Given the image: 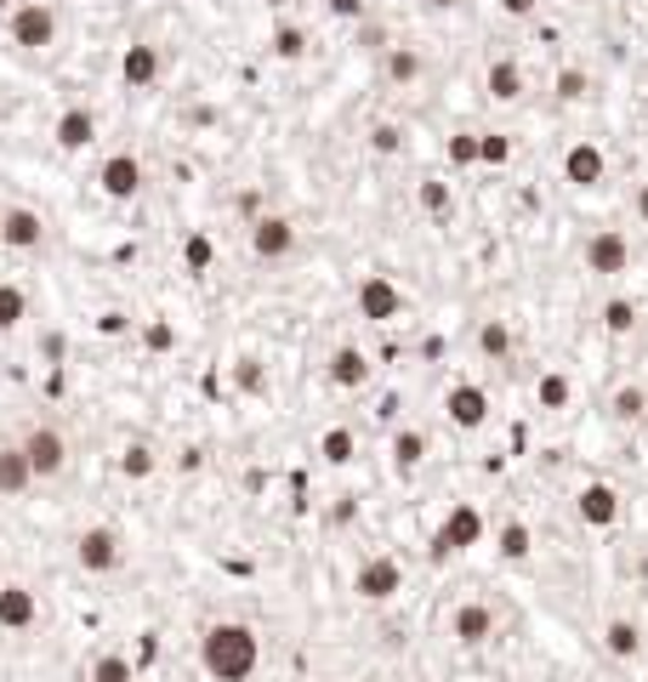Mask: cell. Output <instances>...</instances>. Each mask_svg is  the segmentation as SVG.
Returning a JSON list of instances; mask_svg holds the SVG:
<instances>
[{"instance_id":"ee69618b","label":"cell","mask_w":648,"mask_h":682,"mask_svg":"<svg viewBox=\"0 0 648 682\" xmlns=\"http://www.w3.org/2000/svg\"><path fill=\"white\" fill-rule=\"evenodd\" d=\"M7 211H12V205H7V199H0V222H7Z\"/></svg>"},{"instance_id":"2e32d148","label":"cell","mask_w":648,"mask_h":682,"mask_svg":"<svg viewBox=\"0 0 648 682\" xmlns=\"http://www.w3.org/2000/svg\"><path fill=\"white\" fill-rule=\"evenodd\" d=\"M41 626V597H34L29 586H0V631H29Z\"/></svg>"},{"instance_id":"ffe728a7","label":"cell","mask_w":648,"mask_h":682,"mask_svg":"<svg viewBox=\"0 0 648 682\" xmlns=\"http://www.w3.org/2000/svg\"><path fill=\"white\" fill-rule=\"evenodd\" d=\"M484 86H490L495 102H518V97H524V68L512 63V57H495L490 75H484Z\"/></svg>"},{"instance_id":"d590c367","label":"cell","mask_w":648,"mask_h":682,"mask_svg":"<svg viewBox=\"0 0 648 682\" xmlns=\"http://www.w3.org/2000/svg\"><path fill=\"white\" fill-rule=\"evenodd\" d=\"M477 160H484V136L455 131V136H450V165H477Z\"/></svg>"},{"instance_id":"e0dca14e","label":"cell","mask_w":648,"mask_h":682,"mask_svg":"<svg viewBox=\"0 0 648 682\" xmlns=\"http://www.w3.org/2000/svg\"><path fill=\"white\" fill-rule=\"evenodd\" d=\"M160 68H165V57H160V46H149V41H136V46L120 52V80H125L131 91H149V86L160 80Z\"/></svg>"},{"instance_id":"4dcf8cb0","label":"cell","mask_w":648,"mask_h":682,"mask_svg":"<svg viewBox=\"0 0 648 682\" xmlns=\"http://www.w3.org/2000/svg\"><path fill=\"white\" fill-rule=\"evenodd\" d=\"M29 319V296L18 285H0V336H12Z\"/></svg>"},{"instance_id":"ac0fdd59","label":"cell","mask_w":648,"mask_h":682,"mask_svg":"<svg viewBox=\"0 0 648 682\" xmlns=\"http://www.w3.org/2000/svg\"><path fill=\"white\" fill-rule=\"evenodd\" d=\"M450 637H455L461 648L490 642V637H495V608H490V603H461V608L450 614Z\"/></svg>"},{"instance_id":"74e56055","label":"cell","mask_w":648,"mask_h":682,"mask_svg":"<svg viewBox=\"0 0 648 682\" xmlns=\"http://www.w3.org/2000/svg\"><path fill=\"white\" fill-rule=\"evenodd\" d=\"M506 160H512V136L484 131V165H506Z\"/></svg>"},{"instance_id":"1f68e13d","label":"cell","mask_w":648,"mask_h":682,"mask_svg":"<svg viewBox=\"0 0 648 682\" xmlns=\"http://www.w3.org/2000/svg\"><path fill=\"white\" fill-rule=\"evenodd\" d=\"M416 199H421V211H427V217H450V211H455L450 183H438V177H427V183L416 188Z\"/></svg>"},{"instance_id":"6da1fadb","label":"cell","mask_w":648,"mask_h":682,"mask_svg":"<svg viewBox=\"0 0 648 682\" xmlns=\"http://www.w3.org/2000/svg\"><path fill=\"white\" fill-rule=\"evenodd\" d=\"M262 666V637L245 620H217L199 637V671L211 682H251Z\"/></svg>"},{"instance_id":"d6a6232c","label":"cell","mask_w":648,"mask_h":682,"mask_svg":"<svg viewBox=\"0 0 648 682\" xmlns=\"http://www.w3.org/2000/svg\"><path fill=\"white\" fill-rule=\"evenodd\" d=\"M267 46H273V57H285V63H296V57L307 52V34H301L296 23H279V29H273V41H267Z\"/></svg>"},{"instance_id":"7c38bea8","label":"cell","mask_w":648,"mask_h":682,"mask_svg":"<svg viewBox=\"0 0 648 682\" xmlns=\"http://www.w3.org/2000/svg\"><path fill=\"white\" fill-rule=\"evenodd\" d=\"M563 183L569 188H603L608 183V154L597 143H574L563 154Z\"/></svg>"},{"instance_id":"52a82bcc","label":"cell","mask_w":648,"mask_h":682,"mask_svg":"<svg viewBox=\"0 0 648 682\" xmlns=\"http://www.w3.org/2000/svg\"><path fill=\"white\" fill-rule=\"evenodd\" d=\"M631 267V239L620 228H597L586 239V273H603V279H614V273Z\"/></svg>"},{"instance_id":"8d00e7d4","label":"cell","mask_w":648,"mask_h":682,"mask_svg":"<svg viewBox=\"0 0 648 682\" xmlns=\"http://www.w3.org/2000/svg\"><path fill=\"white\" fill-rule=\"evenodd\" d=\"M211 256H217L211 233H188V245H183V262H188V273H205V267H211Z\"/></svg>"},{"instance_id":"7bdbcfd3","label":"cell","mask_w":648,"mask_h":682,"mask_svg":"<svg viewBox=\"0 0 648 682\" xmlns=\"http://www.w3.org/2000/svg\"><path fill=\"white\" fill-rule=\"evenodd\" d=\"M631 205H637V217H642V222H648V183H642V188H637V199H631Z\"/></svg>"},{"instance_id":"4316f807","label":"cell","mask_w":648,"mask_h":682,"mask_svg":"<svg viewBox=\"0 0 648 682\" xmlns=\"http://www.w3.org/2000/svg\"><path fill=\"white\" fill-rule=\"evenodd\" d=\"M319 455H325V466H348V461L359 455V438H353L348 427H330V432L319 438Z\"/></svg>"},{"instance_id":"8fae6325","label":"cell","mask_w":648,"mask_h":682,"mask_svg":"<svg viewBox=\"0 0 648 682\" xmlns=\"http://www.w3.org/2000/svg\"><path fill=\"white\" fill-rule=\"evenodd\" d=\"M443 416H450V427H461V432H477L490 421V393L472 387V382H455L443 393Z\"/></svg>"},{"instance_id":"f1b7e54d","label":"cell","mask_w":648,"mask_h":682,"mask_svg":"<svg viewBox=\"0 0 648 682\" xmlns=\"http://www.w3.org/2000/svg\"><path fill=\"white\" fill-rule=\"evenodd\" d=\"M86 682H136V666L125 654H97L86 666Z\"/></svg>"},{"instance_id":"ba28073f","label":"cell","mask_w":648,"mask_h":682,"mask_svg":"<svg viewBox=\"0 0 648 682\" xmlns=\"http://www.w3.org/2000/svg\"><path fill=\"white\" fill-rule=\"evenodd\" d=\"M23 455H29L34 477H57L68 466V438L57 427H29L23 432Z\"/></svg>"},{"instance_id":"5b68a950","label":"cell","mask_w":648,"mask_h":682,"mask_svg":"<svg viewBox=\"0 0 648 682\" xmlns=\"http://www.w3.org/2000/svg\"><path fill=\"white\" fill-rule=\"evenodd\" d=\"M353 592H359V603H393L404 592V563L398 558H364L353 574Z\"/></svg>"},{"instance_id":"484cf974","label":"cell","mask_w":648,"mask_h":682,"mask_svg":"<svg viewBox=\"0 0 648 682\" xmlns=\"http://www.w3.org/2000/svg\"><path fill=\"white\" fill-rule=\"evenodd\" d=\"M569 398H574V387H569L563 370H546L540 382H535V404L540 409H569Z\"/></svg>"},{"instance_id":"f6af8a7d","label":"cell","mask_w":648,"mask_h":682,"mask_svg":"<svg viewBox=\"0 0 648 682\" xmlns=\"http://www.w3.org/2000/svg\"><path fill=\"white\" fill-rule=\"evenodd\" d=\"M432 7H461V0H432Z\"/></svg>"},{"instance_id":"d6986e66","label":"cell","mask_w":648,"mask_h":682,"mask_svg":"<svg viewBox=\"0 0 648 682\" xmlns=\"http://www.w3.org/2000/svg\"><path fill=\"white\" fill-rule=\"evenodd\" d=\"M330 382L348 387V393L364 387V382H370V359H364L359 348H336V353H330Z\"/></svg>"},{"instance_id":"836d02e7","label":"cell","mask_w":648,"mask_h":682,"mask_svg":"<svg viewBox=\"0 0 648 682\" xmlns=\"http://www.w3.org/2000/svg\"><path fill=\"white\" fill-rule=\"evenodd\" d=\"M416 75H421V52H409V46H393V52H387V80L409 86Z\"/></svg>"},{"instance_id":"cb8c5ba5","label":"cell","mask_w":648,"mask_h":682,"mask_svg":"<svg viewBox=\"0 0 648 682\" xmlns=\"http://www.w3.org/2000/svg\"><path fill=\"white\" fill-rule=\"evenodd\" d=\"M421 461H427V438H421L416 427L393 432V466H398V472H416Z\"/></svg>"},{"instance_id":"603a6c76","label":"cell","mask_w":648,"mask_h":682,"mask_svg":"<svg viewBox=\"0 0 648 682\" xmlns=\"http://www.w3.org/2000/svg\"><path fill=\"white\" fill-rule=\"evenodd\" d=\"M154 466H160V455H154V443H143V438L120 450V477H131V484H143Z\"/></svg>"},{"instance_id":"8992f818","label":"cell","mask_w":648,"mask_h":682,"mask_svg":"<svg viewBox=\"0 0 648 682\" xmlns=\"http://www.w3.org/2000/svg\"><path fill=\"white\" fill-rule=\"evenodd\" d=\"M97 188H102V199H136L143 194V160H136L131 148H120V154H109L97 165Z\"/></svg>"},{"instance_id":"b9f144b4","label":"cell","mask_w":648,"mask_h":682,"mask_svg":"<svg viewBox=\"0 0 648 682\" xmlns=\"http://www.w3.org/2000/svg\"><path fill=\"white\" fill-rule=\"evenodd\" d=\"M330 12H336V18H359L364 0H330Z\"/></svg>"},{"instance_id":"f546056e","label":"cell","mask_w":648,"mask_h":682,"mask_svg":"<svg viewBox=\"0 0 648 682\" xmlns=\"http://www.w3.org/2000/svg\"><path fill=\"white\" fill-rule=\"evenodd\" d=\"M603 330H608V336H631V330H637V301L608 296V301H603Z\"/></svg>"},{"instance_id":"4fadbf2b","label":"cell","mask_w":648,"mask_h":682,"mask_svg":"<svg viewBox=\"0 0 648 682\" xmlns=\"http://www.w3.org/2000/svg\"><path fill=\"white\" fill-rule=\"evenodd\" d=\"M52 143H57L63 154H86V148L97 143V114L86 109V102L63 109V114H57V125H52Z\"/></svg>"},{"instance_id":"bcb514c9","label":"cell","mask_w":648,"mask_h":682,"mask_svg":"<svg viewBox=\"0 0 648 682\" xmlns=\"http://www.w3.org/2000/svg\"><path fill=\"white\" fill-rule=\"evenodd\" d=\"M7 7H18V0H0V12H7Z\"/></svg>"},{"instance_id":"30bf717a","label":"cell","mask_w":648,"mask_h":682,"mask_svg":"<svg viewBox=\"0 0 648 682\" xmlns=\"http://www.w3.org/2000/svg\"><path fill=\"white\" fill-rule=\"evenodd\" d=\"M251 251H256L262 262H285V256L296 251V222L279 217V211L256 217V222H251Z\"/></svg>"},{"instance_id":"9a60e30c","label":"cell","mask_w":648,"mask_h":682,"mask_svg":"<svg viewBox=\"0 0 648 682\" xmlns=\"http://www.w3.org/2000/svg\"><path fill=\"white\" fill-rule=\"evenodd\" d=\"M0 245L7 251H41L46 245V222L29 211V205H12L7 222H0Z\"/></svg>"},{"instance_id":"7a4b0ae2","label":"cell","mask_w":648,"mask_h":682,"mask_svg":"<svg viewBox=\"0 0 648 682\" xmlns=\"http://www.w3.org/2000/svg\"><path fill=\"white\" fill-rule=\"evenodd\" d=\"M477 540H484V512H477L472 501H461V506H450V518L432 529V558L438 563L443 558H461V552H472Z\"/></svg>"},{"instance_id":"83f0119b","label":"cell","mask_w":648,"mask_h":682,"mask_svg":"<svg viewBox=\"0 0 648 682\" xmlns=\"http://www.w3.org/2000/svg\"><path fill=\"white\" fill-rule=\"evenodd\" d=\"M477 353H484V359H506L512 353V324L506 319H484V324H477Z\"/></svg>"},{"instance_id":"f35d334b","label":"cell","mask_w":648,"mask_h":682,"mask_svg":"<svg viewBox=\"0 0 648 682\" xmlns=\"http://www.w3.org/2000/svg\"><path fill=\"white\" fill-rule=\"evenodd\" d=\"M558 97L563 102H580V97H586V75H580V68H563V75H558Z\"/></svg>"},{"instance_id":"ab89813d","label":"cell","mask_w":648,"mask_h":682,"mask_svg":"<svg viewBox=\"0 0 648 682\" xmlns=\"http://www.w3.org/2000/svg\"><path fill=\"white\" fill-rule=\"evenodd\" d=\"M370 143H375V154H398V148H404V131H398V125H375Z\"/></svg>"},{"instance_id":"60d3db41","label":"cell","mask_w":648,"mask_h":682,"mask_svg":"<svg viewBox=\"0 0 648 682\" xmlns=\"http://www.w3.org/2000/svg\"><path fill=\"white\" fill-rule=\"evenodd\" d=\"M535 7H540V0H501L506 18H535Z\"/></svg>"},{"instance_id":"9c48e42d","label":"cell","mask_w":648,"mask_h":682,"mask_svg":"<svg viewBox=\"0 0 648 682\" xmlns=\"http://www.w3.org/2000/svg\"><path fill=\"white\" fill-rule=\"evenodd\" d=\"M404 314V290L387 279V273H370V279H359V319L370 324H387Z\"/></svg>"},{"instance_id":"d4e9b609","label":"cell","mask_w":648,"mask_h":682,"mask_svg":"<svg viewBox=\"0 0 648 682\" xmlns=\"http://www.w3.org/2000/svg\"><path fill=\"white\" fill-rule=\"evenodd\" d=\"M529 546H535V535H529V524H501V535H495V552L506 558V563H524L529 558Z\"/></svg>"},{"instance_id":"44dd1931","label":"cell","mask_w":648,"mask_h":682,"mask_svg":"<svg viewBox=\"0 0 648 682\" xmlns=\"http://www.w3.org/2000/svg\"><path fill=\"white\" fill-rule=\"evenodd\" d=\"M34 484V466L23 455V443H12V450H0V495H23Z\"/></svg>"},{"instance_id":"5bb4252c","label":"cell","mask_w":648,"mask_h":682,"mask_svg":"<svg viewBox=\"0 0 648 682\" xmlns=\"http://www.w3.org/2000/svg\"><path fill=\"white\" fill-rule=\"evenodd\" d=\"M574 512H580V524H586V529H608L614 518H620V490L597 477V484H586L574 495Z\"/></svg>"},{"instance_id":"7402d4cb","label":"cell","mask_w":648,"mask_h":682,"mask_svg":"<svg viewBox=\"0 0 648 682\" xmlns=\"http://www.w3.org/2000/svg\"><path fill=\"white\" fill-rule=\"evenodd\" d=\"M603 648H608L614 660H637V654H642V631H637V620H608Z\"/></svg>"},{"instance_id":"e575fe53","label":"cell","mask_w":648,"mask_h":682,"mask_svg":"<svg viewBox=\"0 0 648 682\" xmlns=\"http://www.w3.org/2000/svg\"><path fill=\"white\" fill-rule=\"evenodd\" d=\"M642 409H648V393L642 387H620V393H614V404H608V416L614 421H642Z\"/></svg>"},{"instance_id":"277c9868","label":"cell","mask_w":648,"mask_h":682,"mask_svg":"<svg viewBox=\"0 0 648 682\" xmlns=\"http://www.w3.org/2000/svg\"><path fill=\"white\" fill-rule=\"evenodd\" d=\"M75 563H80L86 574H114V569L125 563L120 529H109V524H91V529H80V535H75Z\"/></svg>"},{"instance_id":"3957f363","label":"cell","mask_w":648,"mask_h":682,"mask_svg":"<svg viewBox=\"0 0 648 682\" xmlns=\"http://www.w3.org/2000/svg\"><path fill=\"white\" fill-rule=\"evenodd\" d=\"M7 34H12L18 52H46V46L57 41V12L46 7V0H18Z\"/></svg>"}]
</instances>
